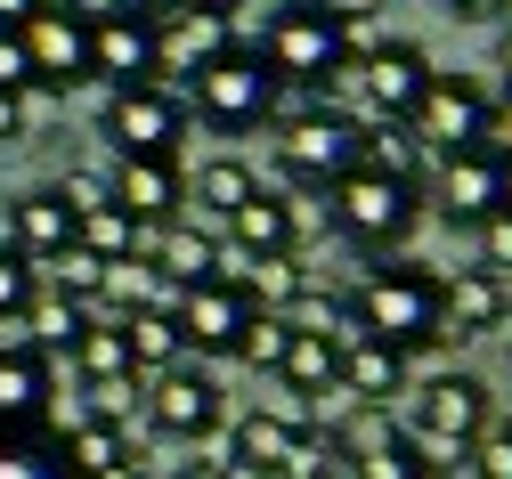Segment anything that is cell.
<instances>
[{
	"label": "cell",
	"mask_w": 512,
	"mask_h": 479,
	"mask_svg": "<svg viewBox=\"0 0 512 479\" xmlns=\"http://www.w3.org/2000/svg\"><path fill=\"white\" fill-rule=\"evenodd\" d=\"M114 325H122V350H131V374H139V382L187 358V341H179V317H171V309H131V317H114Z\"/></svg>",
	"instance_id": "cell-24"
},
{
	"label": "cell",
	"mask_w": 512,
	"mask_h": 479,
	"mask_svg": "<svg viewBox=\"0 0 512 479\" xmlns=\"http://www.w3.org/2000/svg\"><path fill=\"white\" fill-rule=\"evenodd\" d=\"M74 244H82V252H98V260H139V252H147V228L122 212V203H106V212L74 220Z\"/></svg>",
	"instance_id": "cell-31"
},
{
	"label": "cell",
	"mask_w": 512,
	"mask_h": 479,
	"mask_svg": "<svg viewBox=\"0 0 512 479\" xmlns=\"http://www.w3.org/2000/svg\"><path fill=\"white\" fill-rule=\"evenodd\" d=\"M301 325V317H293ZM285 390L293 398H326V390H342V350H334V333H293V350H285Z\"/></svg>",
	"instance_id": "cell-26"
},
{
	"label": "cell",
	"mask_w": 512,
	"mask_h": 479,
	"mask_svg": "<svg viewBox=\"0 0 512 479\" xmlns=\"http://www.w3.org/2000/svg\"><path fill=\"white\" fill-rule=\"evenodd\" d=\"M252 195H261V179H252L244 155H212V163H196V179H187V203H204L212 220H236Z\"/></svg>",
	"instance_id": "cell-25"
},
{
	"label": "cell",
	"mask_w": 512,
	"mask_h": 479,
	"mask_svg": "<svg viewBox=\"0 0 512 479\" xmlns=\"http://www.w3.org/2000/svg\"><path fill=\"white\" fill-rule=\"evenodd\" d=\"M488 90L472 82V74H431V90H423V106H415V147L439 163V155H472L480 139H488Z\"/></svg>",
	"instance_id": "cell-10"
},
{
	"label": "cell",
	"mask_w": 512,
	"mask_h": 479,
	"mask_svg": "<svg viewBox=\"0 0 512 479\" xmlns=\"http://www.w3.org/2000/svg\"><path fill=\"white\" fill-rule=\"evenodd\" d=\"M293 439H301V415H244V423L228 431V455H236V471H252V479H277L285 455H293Z\"/></svg>",
	"instance_id": "cell-23"
},
{
	"label": "cell",
	"mask_w": 512,
	"mask_h": 479,
	"mask_svg": "<svg viewBox=\"0 0 512 479\" xmlns=\"http://www.w3.org/2000/svg\"><path fill=\"white\" fill-rule=\"evenodd\" d=\"M57 203H66L74 220L106 212V203H114V171H66V179H57Z\"/></svg>",
	"instance_id": "cell-39"
},
{
	"label": "cell",
	"mask_w": 512,
	"mask_h": 479,
	"mask_svg": "<svg viewBox=\"0 0 512 479\" xmlns=\"http://www.w3.org/2000/svg\"><path fill=\"white\" fill-rule=\"evenodd\" d=\"M334 350H342V398H358V406H391V398H407V358L391 350V341H366V333L342 317Z\"/></svg>",
	"instance_id": "cell-17"
},
{
	"label": "cell",
	"mask_w": 512,
	"mask_h": 479,
	"mask_svg": "<svg viewBox=\"0 0 512 479\" xmlns=\"http://www.w3.org/2000/svg\"><path fill=\"white\" fill-rule=\"evenodd\" d=\"M261 65L277 74V90H350V65H358V49H350V33L317 9V0H285V9H269V25H261Z\"/></svg>",
	"instance_id": "cell-2"
},
{
	"label": "cell",
	"mask_w": 512,
	"mask_h": 479,
	"mask_svg": "<svg viewBox=\"0 0 512 479\" xmlns=\"http://www.w3.org/2000/svg\"><path fill=\"white\" fill-rule=\"evenodd\" d=\"M504 366H512V350H504Z\"/></svg>",
	"instance_id": "cell-54"
},
{
	"label": "cell",
	"mask_w": 512,
	"mask_h": 479,
	"mask_svg": "<svg viewBox=\"0 0 512 479\" xmlns=\"http://www.w3.org/2000/svg\"><path fill=\"white\" fill-rule=\"evenodd\" d=\"M472 479H512V415H496L472 439Z\"/></svg>",
	"instance_id": "cell-41"
},
{
	"label": "cell",
	"mask_w": 512,
	"mask_h": 479,
	"mask_svg": "<svg viewBox=\"0 0 512 479\" xmlns=\"http://www.w3.org/2000/svg\"><path fill=\"white\" fill-rule=\"evenodd\" d=\"M171 317H179L187 358H236L261 309H252V301H244L228 277H212V285H187V293H171Z\"/></svg>",
	"instance_id": "cell-12"
},
{
	"label": "cell",
	"mask_w": 512,
	"mask_h": 479,
	"mask_svg": "<svg viewBox=\"0 0 512 479\" xmlns=\"http://www.w3.org/2000/svg\"><path fill=\"white\" fill-rule=\"evenodd\" d=\"M98 301H106L114 317H131V309H171V285L155 277L147 260H106V285H98Z\"/></svg>",
	"instance_id": "cell-30"
},
{
	"label": "cell",
	"mask_w": 512,
	"mask_h": 479,
	"mask_svg": "<svg viewBox=\"0 0 512 479\" xmlns=\"http://www.w3.org/2000/svg\"><path fill=\"white\" fill-rule=\"evenodd\" d=\"M82 325H90V309L57 301V293H33V309H25V333H33V350H41V358H66Z\"/></svg>",
	"instance_id": "cell-32"
},
{
	"label": "cell",
	"mask_w": 512,
	"mask_h": 479,
	"mask_svg": "<svg viewBox=\"0 0 512 479\" xmlns=\"http://www.w3.org/2000/svg\"><path fill=\"white\" fill-rule=\"evenodd\" d=\"M98 479H147V463L131 455V463H114V471H98Z\"/></svg>",
	"instance_id": "cell-51"
},
{
	"label": "cell",
	"mask_w": 512,
	"mask_h": 479,
	"mask_svg": "<svg viewBox=\"0 0 512 479\" xmlns=\"http://www.w3.org/2000/svg\"><path fill=\"white\" fill-rule=\"evenodd\" d=\"M228 41H236V33H228V17H204V9L163 17V25H155V65H163V82H196Z\"/></svg>",
	"instance_id": "cell-19"
},
{
	"label": "cell",
	"mask_w": 512,
	"mask_h": 479,
	"mask_svg": "<svg viewBox=\"0 0 512 479\" xmlns=\"http://www.w3.org/2000/svg\"><path fill=\"white\" fill-rule=\"evenodd\" d=\"M228 244H236V260H261V252H301V220H293V203L285 195H252L244 212L228 220Z\"/></svg>",
	"instance_id": "cell-22"
},
{
	"label": "cell",
	"mask_w": 512,
	"mask_h": 479,
	"mask_svg": "<svg viewBox=\"0 0 512 479\" xmlns=\"http://www.w3.org/2000/svg\"><path fill=\"white\" fill-rule=\"evenodd\" d=\"M25 33V57H33V90H82L90 82V17L66 9V0H41V9L17 25Z\"/></svg>",
	"instance_id": "cell-11"
},
{
	"label": "cell",
	"mask_w": 512,
	"mask_h": 479,
	"mask_svg": "<svg viewBox=\"0 0 512 479\" xmlns=\"http://www.w3.org/2000/svg\"><path fill=\"white\" fill-rule=\"evenodd\" d=\"M488 423H496V390L480 374H431V382H415V447L423 455L456 463V455H472V439Z\"/></svg>",
	"instance_id": "cell-6"
},
{
	"label": "cell",
	"mask_w": 512,
	"mask_h": 479,
	"mask_svg": "<svg viewBox=\"0 0 512 479\" xmlns=\"http://www.w3.org/2000/svg\"><path fill=\"white\" fill-rule=\"evenodd\" d=\"M187 106H196V122L212 139H252L261 122H277V74L261 65V49L228 41L204 74L187 82Z\"/></svg>",
	"instance_id": "cell-4"
},
{
	"label": "cell",
	"mask_w": 512,
	"mask_h": 479,
	"mask_svg": "<svg viewBox=\"0 0 512 479\" xmlns=\"http://www.w3.org/2000/svg\"><path fill=\"white\" fill-rule=\"evenodd\" d=\"M447 17L456 25H496V17H512V0H447Z\"/></svg>",
	"instance_id": "cell-45"
},
{
	"label": "cell",
	"mask_w": 512,
	"mask_h": 479,
	"mask_svg": "<svg viewBox=\"0 0 512 479\" xmlns=\"http://www.w3.org/2000/svg\"><path fill=\"white\" fill-rule=\"evenodd\" d=\"M512 317V285L488 277V268H456L439 277V333L447 341H472V333H496Z\"/></svg>",
	"instance_id": "cell-16"
},
{
	"label": "cell",
	"mask_w": 512,
	"mask_h": 479,
	"mask_svg": "<svg viewBox=\"0 0 512 479\" xmlns=\"http://www.w3.org/2000/svg\"><path fill=\"white\" fill-rule=\"evenodd\" d=\"M98 285H106V260H98V252H82V244H66V252L49 260V285H41V293L74 301V309H98Z\"/></svg>",
	"instance_id": "cell-33"
},
{
	"label": "cell",
	"mask_w": 512,
	"mask_h": 479,
	"mask_svg": "<svg viewBox=\"0 0 512 479\" xmlns=\"http://www.w3.org/2000/svg\"><path fill=\"white\" fill-rule=\"evenodd\" d=\"M431 203H439L447 228H480L496 203H504V163H496L488 147H472V155H439V171H431Z\"/></svg>",
	"instance_id": "cell-14"
},
{
	"label": "cell",
	"mask_w": 512,
	"mask_h": 479,
	"mask_svg": "<svg viewBox=\"0 0 512 479\" xmlns=\"http://www.w3.org/2000/svg\"><path fill=\"white\" fill-rule=\"evenodd\" d=\"M49 390H57V358L0 350V431H41L49 423Z\"/></svg>",
	"instance_id": "cell-20"
},
{
	"label": "cell",
	"mask_w": 512,
	"mask_h": 479,
	"mask_svg": "<svg viewBox=\"0 0 512 479\" xmlns=\"http://www.w3.org/2000/svg\"><path fill=\"white\" fill-rule=\"evenodd\" d=\"M0 90H33V57H25V33L17 25H0Z\"/></svg>",
	"instance_id": "cell-42"
},
{
	"label": "cell",
	"mask_w": 512,
	"mask_h": 479,
	"mask_svg": "<svg viewBox=\"0 0 512 479\" xmlns=\"http://www.w3.org/2000/svg\"><path fill=\"white\" fill-rule=\"evenodd\" d=\"M33 9H41V0H0V25H25Z\"/></svg>",
	"instance_id": "cell-49"
},
{
	"label": "cell",
	"mask_w": 512,
	"mask_h": 479,
	"mask_svg": "<svg viewBox=\"0 0 512 479\" xmlns=\"http://www.w3.org/2000/svg\"><path fill=\"white\" fill-rule=\"evenodd\" d=\"M90 82H106V90L163 82V65H155V25H147V17H131V9L90 17Z\"/></svg>",
	"instance_id": "cell-13"
},
{
	"label": "cell",
	"mask_w": 512,
	"mask_h": 479,
	"mask_svg": "<svg viewBox=\"0 0 512 479\" xmlns=\"http://www.w3.org/2000/svg\"><path fill=\"white\" fill-rule=\"evenodd\" d=\"M480 147L512 171V98H496V106H488V139H480Z\"/></svg>",
	"instance_id": "cell-44"
},
{
	"label": "cell",
	"mask_w": 512,
	"mask_h": 479,
	"mask_svg": "<svg viewBox=\"0 0 512 479\" xmlns=\"http://www.w3.org/2000/svg\"><path fill=\"white\" fill-rule=\"evenodd\" d=\"M17 139H25V98L0 90V147H17Z\"/></svg>",
	"instance_id": "cell-46"
},
{
	"label": "cell",
	"mask_w": 512,
	"mask_h": 479,
	"mask_svg": "<svg viewBox=\"0 0 512 479\" xmlns=\"http://www.w3.org/2000/svg\"><path fill=\"white\" fill-rule=\"evenodd\" d=\"M334 479H350V471H334Z\"/></svg>",
	"instance_id": "cell-53"
},
{
	"label": "cell",
	"mask_w": 512,
	"mask_h": 479,
	"mask_svg": "<svg viewBox=\"0 0 512 479\" xmlns=\"http://www.w3.org/2000/svg\"><path fill=\"white\" fill-rule=\"evenodd\" d=\"M496 74H504V98H512V25L496 33Z\"/></svg>",
	"instance_id": "cell-48"
},
{
	"label": "cell",
	"mask_w": 512,
	"mask_h": 479,
	"mask_svg": "<svg viewBox=\"0 0 512 479\" xmlns=\"http://www.w3.org/2000/svg\"><path fill=\"white\" fill-rule=\"evenodd\" d=\"M334 471H342V455L326 447V431L301 423V439H293V455H285V471H277V479H334Z\"/></svg>",
	"instance_id": "cell-38"
},
{
	"label": "cell",
	"mask_w": 512,
	"mask_h": 479,
	"mask_svg": "<svg viewBox=\"0 0 512 479\" xmlns=\"http://www.w3.org/2000/svg\"><path fill=\"white\" fill-rule=\"evenodd\" d=\"M33 293H41V268H33L25 252L0 244V317H25V309H33Z\"/></svg>",
	"instance_id": "cell-37"
},
{
	"label": "cell",
	"mask_w": 512,
	"mask_h": 479,
	"mask_svg": "<svg viewBox=\"0 0 512 479\" xmlns=\"http://www.w3.org/2000/svg\"><path fill=\"white\" fill-rule=\"evenodd\" d=\"M98 139L114 147V163H122V155H179V139H187V98L163 90V82L106 90V106H98Z\"/></svg>",
	"instance_id": "cell-8"
},
{
	"label": "cell",
	"mask_w": 512,
	"mask_h": 479,
	"mask_svg": "<svg viewBox=\"0 0 512 479\" xmlns=\"http://www.w3.org/2000/svg\"><path fill=\"white\" fill-rule=\"evenodd\" d=\"M155 277L171 285V293H187V285H212L220 277V236H204V228H187V220H171V228H147V252H139Z\"/></svg>",
	"instance_id": "cell-18"
},
{
	"label": "cell",
	"mask_w": 512,
	"mask_h": 479,
	"mask_svg": "<svg viewBox=\"0 0 512 479\" xmlns=\"http://www.w3.org/2000/svg\"><path fill=\"white\" fill-rule=\"evenodd\" d=\"M326 212H334V228L358 244V252H399L407 236H415V220H423V187L415 179H391V171H374V163H358L334 195H326Z\"/></svg>",
	"instance_id": "cell-5"
},
{
	"label": "cell",
	"mask_w": 512,
	"mask_h": 479,
	"mask_svg": "<svg viewBox=\"0 0 512 479\" xmlns=\"http://www.w3.org/2000/svg\"><path fill=\"white\" fill-rule=\"evenodd\" d=\"M472 236H480V268L512 285V203H496V212H488V220H480Z\"/></svg>",
	"instance_id": "cell-40"
},
{
	"label": "cell",
	"mask_w": 512,
	"mask_h": 479,
	"mask_svg": "<svg viewBox=\"0 0 512 479\" xmlns=\"http://www.w3.org/2000/svg\"><path fill=\"white\" fill-rule=\"evenodd\" d=\"M114 203H122L139 228H171L179 203H187L179 155H122V163H114Z\"/></svg>",
	"instance_id": "cell-15"
},
{
	"label": "cell",
	"mask_w": 512,
	"mask_h": 479,
	"mask_svg": "<svg viewBox=\"0 0 512 479\" xmlns=\"http://www.w3.org/2000/svg\"><path fill=\"white\" fill-rule=\"evenodd\" d=\"M139 415H147V431L155 439H212L220 431V382L196 366V358H179V366H163V374H147V398H139Z\"/></svg>",
	"instance_id": "cell-9"
},
{
	"label": "cell",
	"mask_w": 512,
	"mask_h": 479,
	"mask_svg": "<svg viewBox=\"0 0 512 479\" xmlns=\"http://www.w3.org/2000/svg\"><path fill=\"white\" fill-rule=\"evenodd\" d=\"M366 163L423 187V147H415V130H407V122H366Z\"/></svg>",
	"instance_id": "cell-35"
},
{
	"label": "cell",
	"mask_w": 512,
	"mask_h": 479,
	"mask_svg": "<svg viewBox=\"0 0 512 479\" xmlns=\"http://www.w3.org/2000/svg\"><path fill=\"white\" fill-rule=\"evenodd\" d=\"M317 9H326V17L350 33V49H366V17L382 9V0H317Z\"/></svg>",
	"instance_id": "cell-43"
},
{
	"label": "cell",
	"mask_w": 512,
	"mask_h": 479,
	"mask_svg": "<svg viewBox=\"0 0 512 479\" xmlns=\"http://www.w3.org/2000/svg\"><path fill=\"white\" fill-rule=\"evenodd\" d=\"M0 479H74L66 447H57V431H0Z\"/></svg>",
	"instance_id": "cell-29"
},
{
	"label": "cell",
	"mask_w": 512,
	"mask_h": 479,
	"mask_svg": "<svg viewBox=\"0 0 512 479\" xmlns=\"http://www.w3.org/2000/svg\"><path fill=\"white\" fill-rule=\"evenodd\" d=\"M196 9H204V17H228V25H236V9H252V0H196Z\"/></svg>",
	"instance_id": "cell-50"
},
{
	"label": "cell",
	"mask_w": 512,
	"mask_h": 479,
	"mask_svg": "<svg viewBox=\"0 0 512 479\" xmlns=\"http://www.w3.org/2000/svg\"><path fill=\"white\" fill-rule=\"evenodd\" d=\"M9 252H25L33 268H49L57 252L74 244V212L57 203V187H25L17 203H9V236H0Z\"/></svg>",
	"instance_id": "cell-21"
},
{
	"label": "cell",
	"mask_w": 512,
	"mask_h": 479,
	"mask_svg": "<svg viewBox=\"0 0 512 479\" xmlns=\"http://www.w3.org/2000/svg\"><path fill=\"white\" fill-rule=\"evenodd\" d=\"M350 325L366 333V341H391L399 358H415V350H439V277L423 260H374L366 277H358V293H350Z\"/></svg>",
	"instance_id": "cell-1"
},
{
	"label": "cell",
	"mask_w": 512,
	"mask_h": 479,
	"mask_svg": "<svg viewBox=\"0 0 512 479\" xmlns=\"http://www.w3.org/2000/svg\"><path fill=\"white\" fill-rule=\"evenodd\" d=\"M358 163H366V122L350 106H301L293 122H277V179L285 187L334 195Z\"/></svg>",
	"instance_id": "cell-3"
},
{
	"label": "cell",
	"mask_w": 512,
	"mask_h": 479,
	"mask_svg": "<svg viewBox=\"0 0 512 479\" xmlns=\"http://www.w3.org/2000/svg\"><path fill=\"white\" fill-rule=\"evenodd\" d=\"M293 333H301L293 317H252V333H244V350H236V358H244L252 374H285V350H293Z\"/></svg>",
	"instance_id": "cell-36"
},
{
	"label": "cell",
	"mask_w": 512,
	"mask_h": 479,
	"mask_svg": "<svg viewBox=\"0 0 512 479\" xmlns=\"http://www.w3.org/2000/svg\"><path fill=\"white\" fill-rule=\"evenodd\" d=\"M66 9H82V17H106V9H122V0H66Z\"/></svg>",
	"instance_id": "cell-52"
},
{
	"label": "cell",
	"mask_w": 512,
	"mask_h": 479,
	"mask_svg": "<svg viewBox=\"0 0 512 479\" xmlns=\"http://www.w3.org/2000/svg\"><path fill=\"white\" fill-rule=\"evenodd\" d=\"M423 90H431V57H423V41H366L358 65H350V98L366 106L358 122H415Z\"/></svg>",
	"instance_id": "cell-7"
},
{
	"label": "cell",
	"mask_w": 512,
	"mask_h": 479,
	"mask_svg": "<svg viewBox=\"0 0 512 479\" xmlns=\"http://www.w3.org/2000/svg\"><path fill=\"white\" fill-rule=\"evenodd\" d=\"M131 17H147V25H163V17H179V9H196V0H122Z\"/></svg>",
	"instance_id": "cell-47"
},
{
	"label": "cell",
	"mask_w": 512,
	"mask_h": 479,
	"mask_svg": "<svg viewBox=\"0 0 512 479\" xmlns=\"http://www.w3.org/2000/svg\"><path fill=\"white\" fill-rule=\"evenodd\" d=\"M66 366H74L90 390H98V382H139V374H131V350H122V325H114V317H90V325L74 333Z\"/></svg>",
	"instance_id": "cell-27"
},
{
	"label": "cell",
	"mask_w": 512,
	"mask_h": 479,
	"mask_svg": "<svg viewBox=\"0 0 512 479\" xmlns=\"http://www.w3.org/2000/svg\"><path fill=\"white\" fill-rule=\"evenodd\" d=\"M57 447H66L74 479H98V471H114V463H131V431H114V423H90V415H74L66 431H57Z\"/></svg>",
	"instance_id": "cell-28"
},
{
	"label": "cell",
	"mask_w": 512,
	"mask_h": 479,
	"mask_svg": "<svg viewBox=\"0 0 512 479\" xmlns=\"http://www.w3.org/2000/svg\"><path fill=\"white\" fill-rule=\"evenodd\" d=\"M350 479H431V463H423V447L407 439V431H391L382 447H366V455H350L342 463Z\"/></svg>",
	"instance_id": "cell-34"
}]
</instances>
